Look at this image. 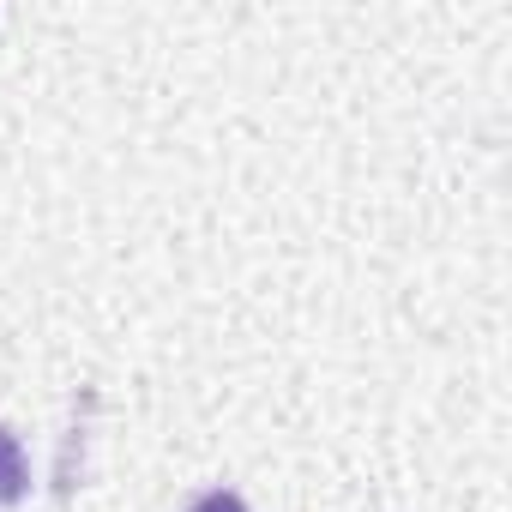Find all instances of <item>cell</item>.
Segmentation results:
<instances>
[{"instance_id":"1","label":"cell","mask_w":512,"mask_h":512,"mask_svg":"<svg viewBox=\"0 0 512 512\" xmlns=\"http://www.w3.org/2000/svg\"><path fill=\"white\" fill-rule=\"evenodd\" d=\"M31 488V464H25V446L13 440V428H0V506L25 500Z\"/></svg>"},{"instance_id":"2","label":"cell","mask_w":512,"mask_h":512,"mask_svg":"<svg viewBox=\"0 0 512 512\" xmlns=\"http://www.w3.org/2000/svg\"><path fill=\"white\" fill-rule=\"evenodd\" d=\"M187 512H247V506H241V494H229V488H211V494H199Z\"/></svg>"}]
</instances>
